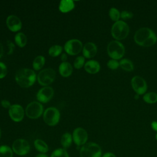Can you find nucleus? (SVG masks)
I'll return each mask as SVG.
<instances>
[{
  "label": "nucleus",
  "instance_id": "nucleus-1",
  "mask_svg": "<svg viewBox=\"0 0 157 157\" xmlns=\"http://www.w3.org/2000/svg\"><path fill=\"white\" fill-rule=\"evenodd\" d=\"M135 42L142 47H150L157 42L156 34L148 28H141L134 34Z\"/></svg>",
  "mask_w": 157,
  "mask_h": 157
},
{
  "label": "nucleus",
  "instance_id": "nucleus-2",
  "mask_svg": "<svg viewBox=\"0 0 157 157\" xmlns=\"http://www.w3.org/2000/svg\"><path fill=\"white\" fill-rule=\"evenodd\" d=\"M37 79L35 72L29 68H21L15 74L17 83L22 88H29L34 85Z\"/></svg>",
  "mask_w": 157,
  "mask_h": 157
},
{
  "label": "nucleus",
  "instance_id": "nucleus-3",
  "mask_svg": "<svg viewBox=\"0 0 157 157\" xmlns=\"http://www.w3.org/2000/svg\"><path fill=\"white\" fill-rule=\"evenodd\" d=\"M129 28L128 24L123 20L115 22L112 26L111 34L116 40L124 39L128 35Z\"/></svg>",
  "mask_w": 157,
  "mask_h": 157
},
{
  "label": "nucleus",
  "instance_id": "nucleus-4",
  "mask_svg": "<svg viewBox=\"0 0 157 157\" xmlns=\"http://www.w3.org/2000/svg\"><path fill=\"white\" fill-rule=\"evenodd\" d=\"M107 51L108 55L113 59H121L125 52L124 45L118 40H112L107 45Z\"/></svg>",
  "mask_w": 157,
  "mask_h": 157
},
{
  "label": "nucleus",
  "instance_id": "nucleus-5",
  "mask_svg": "<svg viewBox=\"0 0 157 157\" xmlns=\"http://www.w3.org/2000/svg\"><path fill=\"white\" fill-rule=\"evenodd\" d=\"M101 148L99 145L94 142H88L83 145L80 150V157H101Z\"/></svg>",
  "mask_w": 157,
  "mask_h": 157
},
{
  "label": "nucleus",
  "instance_id": "nucleus-6",
  "mask_svg": "<svg viewBox=\"0 0 157 157\" xmlns=\"http://www.w3.org/2000/svg\"><path fill=\"white\" fill-rule=\"evenodd\" d=\"M56 77V72L52 68L44 69L39 72L37 76V80L40 85L47 86L53 82Z\"/></svg>",
  "mask_w": 157,
  "mask_h": 157
},
{
  "label": "nucleus",
  "instance_id": "nucleus-7",
  "mask_svg": "<svg viewBox=\"0 0 157 157\" xmlns=\"http://www.w3.org/2000/svg\"><path fill=\"white\" fill-rule=\"evenodd\" d=\"M60 118L59 111L54 107L47 108L43 113V119L45 123L50 126L56 125Z\"/></svg>",
  "mask_w": 157,
  "mask_h": 157
},
{
  "label": "nucleus",
  "instance_id": "nucleus-8",
  "mask_svg": "<svg viewBox=\"0 0 157 157\" xmlns=\"http://www.w3.org/2000/svg\"><path fill=\"white\" fill-rule=\"evenodd\" d=\"M25 113L30 119L39 118L44 113V107L40 102L33 101L26 106Z\"/></svg>",
  "mask_w": 157,
  "mask_h": 157
},
{
  "label": "nucleus",
  "instance_id": "nucleus-9",
  "mask_svg": "<svg viewBox=\"0 0 157 157\" xmlns=\"http://www.w3.org/2000/svg\"><path fill=\"white\" fill-rule=\"evenodd\" d=\"M64 51L69 55H76L82 51V42L77 39H72L67 40L64 46Z\"/></svg>",
  "mask_w": 157,
  "mask_h": 157
},
{
  "label": "nucleus",
  "instance_id": "nucleus-10",
  "mask_svg": "<svg viewBox=\"0 0 157 157\" xmlns=\"http://www.w3.org/2000/svg\"><path fill=\"white\" fill-rule=\"evenodd\" d=\"M12 150L18 155L23 156L29 153L30 145L29 142L23 139H16L12 144Z\"/></svg>",
  "mask_w": 157,
  "mask_h": 157
},
{
  "label": "nucleus",
  "instance_id": "nucleus-11",
  "mask_svg": "<svg viewBox=\"0 0 157 157\" xmlns=\"http://www.w3.org/2000/svg\"><path fill=\"white\" fill-rule=\"evenodd\" d=\"M131 86L136 94L139 95L145 93L147 90V85L145 80L141 77L136 75L132 78Z\"/></svg>",
  "mask_w": 157,
  "mask_h": 157
},
{
  "label": "nucleus",
  "instance_id": "nucleus-12",
  "mask_svg": "<svg viewBox=\"0 0 157 157\" xmlns=\"http://www.w3.org/2000/svg\"><path fill=\"white\" fill-rule=\"evenodd\" d=\"M53 94L54 90L51 86H44L38 91L36 98L39 102L47 103L52 99Z\"/></svg>",
  "mask_w": 157,
  "mask_h": 157
},
{
  "label": "nucleus",
  "instance_id": "nucleus-13",
  "mask_svg": "<svg viewBox=\"0 0 157 157\" xmlns=\"http://www.w3.org/2000/svg\"><path fill=\"white\" fill-rule=\"evenodd\" d=\"M72 140L78 146L85 145L88 140L87 132L80 127L75 128L72 133Z\"/></svg>",
  "mask_w": 157,
  "mask_h": 157
},
{
  "label": "nucleus",
  "instance_id": "nucleus-14",
  "mask_svg": "<svg viewBox=\"0 0 157 157\" xmlns=\"http://www.w3.org/2000/svg\"><path fill=\"white\" fill-rule=\"evenodd\" d=\"M9 115L11 120L15 122L21 121L25 115V111L21 105L19 104H13L9 109Z\"/></svg>",
  "mask_w": 157,
  "mask_h": 157
},
{
  "label": "nucleus",
  "instance_id": "nucleus-15",
  "mask_svg": "<svg viewBox=\"0 0 157 157\" xmlns=\"http://www.w3.org/2000/svg\"><path fill=\"white\" fill-rule=\"evenodd\" d=\"M6 25L10 31L17 32L21 29L22 23L17 16L10 15L6 19Z\"/></svg>",
  "mask_w": 157,
  "mask_h": 157
},
{
  "label": "nucleus",
  "instance_id": "nucleus-16",
  "mask_svg": "<svg viewBox=\"0 0 157 157\" xmlns=\"http://www.w3.org/2000/svg\"><path fill=\"white\" fill-rule=\"evenodd\" d=\"M97 47L93 42H87L83 47L82 53L84 58H91L94 57L97 53Z\"/></svg>",
  "mask_w": 157,
  "mask_h": 157
},
{
  "label": "nucleus",
  "instance_id": "nucleus-17",
  "mask_svg": "<svg viewBox=\"0 0 157 157\" xmlns=\"http://www.w3.org/2000/svg\"><path fill=\"white\" fill-rule=\"evenodd\" d=\"M84 69L89 74H95L98 73L101 69L99 63L96 60H89L84 65Z\"/></svg>",
  "mask_w": 157,
  "mask_h": 157
},
{
  "label": "nucleus",
  "instance_id": "nucleus-18",
  "mask_svg": "<svg viewBox=\"0 0 157 157\" xmlns=\"http://www.w3.org/2000/svg\"><path fill=\"white\" fill-rule=\"evenodd\" d=\"M58 70L59 74L64 77H67L70 76L73 71L72 65L67 61L62 62L59 66Z\"/></svg>",
  "mask_w": 157,
  "mask_h": 157
},
{
  "label": "nucleus",
  "instance_id": "nucleus-19",
  "mask_svg": "<svg viewBox=\"0 0 157 157\" xmlns=\"http://www.w3.org/2000/svg\"><path fill=\"white\" fill-rule=\"evenodd\" d=\"M75 7V4L72 0H62L59 4V10L63 13H67L71 11Z\"/></svg>",
  "mask_w": 157,
  "mask_h": 157
},
{
  "label": "nucleus",
  "instance_id": "nucleus-20",
  "mask_svg": "<svg viewBox=\"0 0 157 157\" xmlns=\"http://www.w3.org/2000/svg\"><path fill=\"white\" fill-rule=\"evenodd\" d=\"M34 145L35 148L41 153H45L48 150V147L47 144L42 140L37 139L34 140Z\"/></svg>",
  "mask_w": 157,
  "mask_h": 157
},
{
  "label": "nucleus",
  "instance_id": "nucleus-21",
  "mask_svg": "<svg viewBox=\"0 0 157 157\" xmlns=\"http://www.w3.org/2000/svg\"><path fill=\"white\" fill-rule=\"evenodd\" d=\"M14 40L19 47H24L27 44V37L23 33H18L15 34Z\"/></svg>",
  "mask_w": 157,
  "mask_h": 157
},
{
  "label": "nucleus",
  "instance_id": "nucleus-22",
  "mask_svg": "<svg viewBox=\"0 0 157 157\" xmlns=\"http://www.w3.org/2000/svg\"><path fill=\"white\" fill-rule=\"evenodd\" d=\"M45 63V58L42 55L36 56L33 62V67L35 71H39L41 69Z\"/></svg>",
  "mask_w": 157,
  "mask_h": 157
},
{
  "label": "nucleus",
  "instance_id": "nucleus-23",
  "mask_svg": "<svg viewBox=\"0 0 157 157\" xmlns=\"http://www.w3.org/2000/svg\"><path fill=\"white\" fill-rule=\"evenodd\" d=\"M72 141V136L69 132H65L61 138V144L64 149L70 147Z\"/></svg>",
  "mask_w": 157,
  "mask_h": 157
},
{
  "label": "nucleus",
  "instance_id": "nucleus-24",
  "mask_svg": "<svg viewBox=\"0 0 157 157\" xmlns=\"http://www.w3.org/2000/svg\"><path fill=\"white\" fill-rule=\"evenodd\" d=\"M120 66L126 71H132L134 69L132 62L126 58L123 59L120 61Z\"/></svg>",
  "mask_w": 157,
  "mask_h": 157
},
{
  "label": "nucleus",
  "instance_id": "nucleus-25",
  "mask_svg": "<svg viewBox=\"0 0 157 157\" xmlns=\"http://www.w3.org/2000/svg\"><path fill=\"white\" fill-rule=\"evenodd\" d=\"M144 101L148 104H154L157 102V93L155 92H149L143 96Z\"/></svg>",
  "mask_w": 157,
  "mask_h": 157
},
{
  "label": "nucleus",
  "instance_id": "nucleus-26",
  "mask_svg": "<svg viewBox=\"0 0 157 157\" xmlns=\"http://www.w3.org/2000/svg\"><path fill=\"white\" fill-rule=\"evenodd\" d=\"M63 51L62 46L59 45H54L50 47L48 49V54L52 57H56L59 56Z\"/></svg>",
  "mask_w": 157,
  "mask_h": 157
},
{
  "label": "nucleus",
  "instance_id": "nucleus-27",
  "mask_svg": "<svg viewBox=\"0 0 157 157\" xmlns=\"http://www.w3.org/2000/svg\"><path fill=\"white\" fill-rule=\"evenodd\" d=\"M0 157H13L12 150L7 145L0 146Z\"/></svg>",
  "mask_w": 157,
  "mask_h": 157
},
{
  "label": "nucleus",
  "instance_id": "nucleus-28",
  "mask_svg": "<svg viewBox=\"0 0 157 157\" xmlns=\"http://www.w3.org/2000/svg\"><path fill=\"white\" fill-rule=\"evenodd\" d=\"M109 14L110 18L112 21H114L115 22L119 21V19L120 18V13L117 9L115 7H112L109 10Z\"/></svg>",
  "mask_w": 157,
  "mask_h": 157
},
{
  "label": "nucleus",
  "instance_id": "nucleus-29",
  "mask_svg": "<svg viewBox=\"0 0 157 157\" xmlns=\"http://www.w3.org/2000/svg\"><path fill=\"white\" fill-rule=\"evenodd\" d=\"M50 157H69L67 152L64 148H58L55 150Z\"/></svg>",
  "mask_w": 157,
  "mask_h": 157
},
{
  "label": "nucleus",
  "instance_id": "nucleus-30",
  "mask_svg": "<svg viewBox=\"0 0 157 157\" xmlns=\"http://www.w3.org/2000/svg\"><path fill=\"white\" fill-rule=\"evenodd\" d=\"M85 65V58L82 56H77L74 62V66L77 69H81Z\"/></svg>",
  "mask_w": 157,
  "mask_h": 157
},
{
  "label": "nucleus",
  "instance_id": "nucleus-31",
  "mask_svg": "<svg viewBox=\"0 0 157 157\" xmlns=\"http://www.w3.org/2000/svg\"><path fill=\"white\" fill-rule=\"evenodd\" d=\"M107 65L108 67L110 68V69L115 70V69H117L120 66V63L117 61V60L112 59H110L107 62Z\"/></svg>",
  "mask_w": 157,
  "mask_h": 157
},
{
  "label": "nucleus",
  "instance_id": "nucleus-32",
  "mask_svg": "<svg viewBox=\"0 0 157 157\" xmlns=\"http://www.w3.org/2000/svg\"><path fill=\"white\" fill-rule=\"evenodd\" d=\"M7 74V68L6 65L0 61V79L4 78Z\"/></svg>",
  "mask_w": 157,
  "mask_h": 157
},
{
  "label": "nucleus",
  "instance_id": "nucleus-33",
  "mask_svg": "<svg viewBox=\"0 0 157 157\" xmlns=\"http://www.w3.org/2000/svg\"><path fill=\"white\" fill-rule=\"evenodd\" d=\"M133 17V13L127 10H123L120 13V18L124 20L131 18Z\"/></svg>",
  "mask_w": 157,
  "mask_h": 157
},
{
  "label": "nucleus",
  "instance_id": "nucleus-34",
  "mask_svg": "<svg viewBox=\"0 0 157 157\" xmlns=\"http://www.w3.org/2000/svg\"><path fill=\"white\" fill-rule=\"evenodd\" d=\"M7 45L8 48H9L7 54H8L9 55H12V54L13 53V51H14V50H15V45L13 44V43L12 42H11L10 40H8L7 41Z\"/></svg>",
  "mask_w": 157,
  "mask_h": 157
},
{
  "label": "nucleus",
  "instance_id": "nucleus-35",
  "mask_svg": "<svg viewBox=\"0 0 157 157\" xmlns=\"http://www.w3.org/2000/svg\"><path fill=\"white\" fill-rule=\"evenodd\" d=\"M1 104L2 106V107H4V109H9L10 107V106L12 105L10 104V102L6 99L2 100L1 102Z\"/></svg>",
  "mask_w": 157,
  "mask_h": 157
},
{
  "label": "nucleus",
  "instance_id": "nucleus-36",
  "mask_svg": "<svg viewBox=\"0 0 157 157\" xmlns=\"http://www.w3.org/2000/svg\"><path fill=\"white\" fill-rule=\"evenodd\" d=\"M151 126L154 131H157V121H152L151 123Z\"/></svg>",
  "mask_w": 157,
  "mask_h": 157
},
{
  "label": "nucleus",
  "instance_id": "nucleus-37",
  "mask_svg": "<svg viewBox=\"0 0 157 157\" xmlns=\"http://www.w3.org/2000/svg\"><path fill=\"white\" fill-rule=\"evenodd\" d=\"M67 59V55L66 53H63L61 55V60L63 62H66Z\"/></svg>",
  "mask_w": 157,
  "mask_h": 157
},
{
  "label": "nucleus",
  "instance_id": "nucleus-38",
  "mask_svg": "<svg viewBox=\"0 0 157 157\" xmlns=\"http://www.w3.org/2000/svg\"><path fill=\"white\" fill-rule=\"evenodd\" d=\"M102 157H116V156L113 153L108 152V153H105V154H104Z\"/></svg>",
  "mask_w": 157,
  "mask_h": 157
},
{
  "label": "nucleus",
  "instance_id": "nucleus-39",
  "mask_svg": "<svg viewBox=\"0 0 157 157\" xmlns=\"http://www.w3.org/2000/svg\"><path fill=\"white\" fill-rule=\"evenodd\" d=\"M3 53H4L3 45H2V44L0 42V58L3 56Z\"/></svg>",
  "mask_w": 157,
  "mask_h": 157
},
{
  "label": "nucleus",
  "instance_id": "nucleus-40",
  "mask_svg": "<svg viewBox=\"0 0 157 157\" xmlns=\"http://www.w3.org/2000/svg\"><path fill=\"white\" fill-rule=\"evenodd\" d=\"M35 157H48V156L47 155H45V153H40L37 155Z\"/></svg>",
  "mask_w": 157,
  "mask_h": 157
},
{
  "label": "nucleus",
  "instance_id": "nucleus-41",
  "mask_svg": "<svg viewBox=\"0 0 157 157\" xmlns=\"http://www.w3.org/2000/svg\"><path fill=\"white\" fill-rule=\"evenodd\" d=\"M139 94H136L134 98H135V99H138V98H139Z\"/></svg>",
  "mask_w": 157,
  "mask_h": 157
},
{
  "label": "nucleus",
  "instance_id": "nucleus-42",
  "mask_svg": "<svg viewBox=\"0 0 157 157\" xmlns=\"http://www.w3.org/2000/svg\"><path fill=\"white\" fill-rule=\"evenodd\" d=\"M1 137V128H0V139Z\"/></svg>",
  "mask_w": 157,
  "mask_h": 157
},
{
  "label": "nucleus",
  "instance_id": "nucleus-43",
  "mask_svg": "<svg viewBox=\"0 0 157 157\" xmlns=\"http://www.w3.org/2000/svg\"><path fill=\"white\" fill-rule=\"evenodd\" d=\"M156 140H157V134H156Z\"/></svg>",
  "mask_w": 157,
  "mask_h": 157
}]
</instances>
